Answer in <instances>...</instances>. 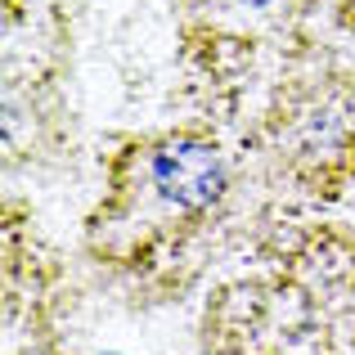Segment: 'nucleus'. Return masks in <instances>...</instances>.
I'll return each instance as SVG.
<instances>
[{
	"label": "nucleus",
	"instance_id": "nucleus-3",
	"mask_svg": "<svg viewBox=\"0 0 355 355\" xmlns=\"http://www.w3.org/2000/svg\"><path fill=\"white\" fill-rule=\"evenodd\" d=\"M333 14H338L342 23H347L351 32H355V0H333Z\"/></svg>",
	"mask_w": 355,
	"mask_h": 355
},
{
	"label": "nucleus",
	"instance_id": "nucleus-2",
	"mask_svg": "<svg viewBox=\"0 0 355 355\" xmlns=\"http://www.w3.org/2000/svg\"><path fill=\"white\" fill-rule=\"evenodd\" d=\"M320 0H193V9H207L216 23L234 27H275L288 18H302Z\"/></svg>",
	"mask_w": 355,
	"mask_h": 355
},
{
	"label": "nucleus",
	"instance_id": "nucleus-1",
	"mask_svg": "<svg viewBox=\"0 0 355 355\" xmlns=\"http://www.w3.org/2000/svg\"><path fill=\"white\" fill-rule=\"evenodd\" d=\"M148 198H157L175 216H207L230 193V157L211 135L171 130L144 148L139 162Z\"/></svg>",
	"mask_w": 355,
	"mask_h": 355
}]
</instances>
